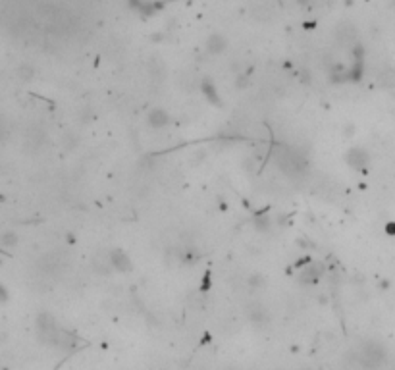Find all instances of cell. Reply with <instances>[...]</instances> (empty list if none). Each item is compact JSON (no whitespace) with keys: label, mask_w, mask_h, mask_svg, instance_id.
<instances>
[{"label":"cell","mask_w":395,"mask_h":370,"mask_svg":"<svg viewBox=\"0 0 395 370\" xmlns=\"http://www.w3.org/2000/svg\"><path fill=\"white\" fill-rule=\"evenodd\" d=\"M226 47H228V43H226V39H224L220 33L210 35L208 41H206V51L210 54H220Z\"/></svg>","instance_id":"cell-1"},{"label":"cell","mask_w":395,"mask_h":370,"mask_svg":"<svg viewBox=\"0 0 395 370\" xmlns=\"http://www.w3.org/2000/svg\"><path fill=\"white\" fill-rule=\"evenodd\" d=\"M150 122H152V125L160 127V125H164V123L168 122V114L162 112V110H154V112L150 114Z\"/></svg>","instance_id":"cell-2"},{"label":"cell","mask_w":395,"mask_h":370,"mask_svg":"<svg viewBox=\"0 0 395 370\" xmlns=\"http://www.w3.org/2000/svg\"><path fill=\"white\" fill-rule=\"evenodd\" d=\"M355 37V29L351 25H341L338 29V39H341V43H345L347 39H353Z\"/></svg>","instance_id":"cell-3"},{"label":"cell","mask_w":395,"mask_h":370,"mask_svg":"<svg viewBox=\"0 0 395 370\" xmlns=\"http://www.w3.org/2000/svg\"><path fill=\"white\" fill-rule=\"evenodd\" d=\"M297 2H299V4H308L310 0H297Z\"/></svg>","instance_id":"cell-4"}]
</instances>
